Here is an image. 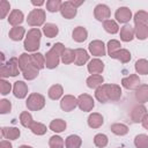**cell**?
I'll return each instance as SVG.
<instances>
[{"mask_svg": "<svg viewBox=\"0 0 148 148\" xmlns=\"http://www.w3.org/2000/svg\"><path fill=\"white\" fill-rule=\"evenodd\" d=\"M18 65H20V71L22 72V75L25 80L30 81V80H34L38 76L39 71L34 67L31 59H30V54L22 53L18 57Z\"/></svg>", "mask_w": 148, "mask_h": 148, "instance_id": "1", "label": "cell"}, {"mask_svg": "<svg viewBox=\"0 0 148 148\" xmlns=\"http://www.w3.org/2000/svg\"><path fill=\"white\" fill-rule=\"evenodd\" d=\"M65 45L62 43H56L45 54V66L49 69H53L59 65L62 52L65 51Z\"/></svg>", "mask_w": 148, "mask_h": 148, "instance_id": "2", "label": "cell"}, {"mask_svg": "<svg viewBox=\"0 0 148 148\" xmlns=\"http://www.w3.org/2000/svg\"><path fill=\"white\" fill-rule=\"evenodd\" d=\"M40 37H42V32L38 28H32L28 31L27 37L24 39L23 46L25 49V51L28 52H36L39 49V44H40Z\"/></svg>", "mask_w": 148, "mask_h": 148, "instance_id": "3", "label": "cell"}, {"mask_svg": "<svg viewBox=\"0 0 148 148\" xmlns=\"http://www.w3.org/2000/svg\"><path fill=\"white\" fill-rule=\"evenodd\" d=\"M20 73V65H18V58H10L7 62L2 64L0 75L2 79L8 77V76H16Z\"/></svg>", "mask_w": 148, "mask_h": 148, "instance_id": "4", "label": "cell"}, {"mask_svg": "<svg viewBox=\"0 0 148 148\" xmlns=\"http://www.w3.org/2000/svg\"><path fill=\"white\" fill-rule=\"evenodd\" d=\"M25 105L30 111H39L45 106V98L38 92H32L28 96Z\"/></svg>", "mask_w": 148, "mask_h": 148, "instance_id": "5", "label": "cell"}, {"mask_svg": "<svg viewBox=\"0 0 148 148\" xmlns=\"http://www.w3.org/2000/svg\"><path fill=\"white\" fill-rule=\"evenodd\" d=\"M27 22L30 27H40V25H43L44 22H45V12H44V9H40V8L32 9L28 15Z\"/></svg>", "mask_w": 148, "mask_h": 148, "instance_id": "6", "label": "cell"}, {"mask_svg": "<svg viewBox=\"0 0 148 148\" xmlns=\"http://www.w3.org/2000/svg\"><path fill=\"white\" fill-rule=\"evenodd\" d=\"M103 88H104V91H105L108 102H109V101L116 102V101L120 99V97H121V89H120V86L111 83V84H103Z\"/></svg>", "mask_w": 148, "mask_h": 148, "instance_id": "7", "label": "cell"}, {"mask_svg": "<svg viewBox=\"0 0 148 148\" xmlns=\"http://www.w3.org/2000/svg\"><path fill=\"white\" fill-rule=\"evenodd\" d=\"M77 106L82 111H86V112L91 111L94 109V106H95L94 98L88 94H81L77 97Z\"/></svg>", "mask_w": 148, "mask_h": 148, "instance_id": "8", "label": "cell"}, {"mask_svg": "<svg viewBox=\"0 0 148 148\" xmlns=\"http://www.w3.org/2000/svg\"><path fill=\"white\" fill-rule=\"evenodd\" d=\"M60 13H61L62 17L71 20V18H74L76 16L77 9L72 1H65V2H62V6L60 8Z\"/></svg>", "mask_w": 148, "mask_h": 148, "instance_id": "9", "label": "cell"}, {"mask_svg": "<svg viewBox=\"0 0 148 148\" xmlns=\"http://www.w3.org/2000/svg\"><path fill=\"white\" fill-rule=\"evenodd\" d=\"M147 114V109L143 104H136L131 110V119L133 123H141Z\"/></svg>", "mask_w": 148, "mask_h": 148, "instance_id": "10", "label": "cell"}, {"mask_svg": "<svg viewBox=\"0 0 148 148\" xmlns=\"http://www.w3.org/2000/svg\"><path fill=\"white\" fill-rule=\"evenodd\" d=\"M77 106V98H75L73 95H65L60 101V108L62 111L69 112L73 111Z\"/></svg>", "mask_w": 148, "mask_h": 148, "instance_id": "11", "label": "cell"}, {"mask_svg": "<svg viewBox=\"0 0 148 148\" xmlns=\"http://www.w3.org/2000/svg\"><path fill=\"white\" fill-rule=\"evenodd\" d=\"M94 15H95V18L98 20V21H106L109 20L110 15H111V12H110V8L104 5V3H99L95 7L94 9Z\"/></svg>", "mask_w": 148, "mask_h": 148, "instance_id": "12", "label": "cell"}, {"mask_svg": "<svg viewBox=\"0 0 148 148\" xmlns=\"http://www.w3.org/2000/svg\"><path fill=\"white\" fill-rule=\"evenodd\" d=\"M89 51H90V53L92 54V56H95V57H103V56H105V45H104V43L102 42V40H98V39H96V40H92V42H90L89 43Z\"/></svg>", "mask_w": 148, "mask_h": 148, "instance_id": "13", "label": "cell"}, {"mask_svg": "<svg viewBox=\"0 0 148 148\" xmlns=\"http://www.w3.org/2000/svg\"><path fill=\"white\" fill-rule=\"evenodd\" d=\"M121 84L124 88H126L128 90H135L140 86V77L136 74H131L126 77H123Z\"/></svg>", "mask_w": 148, "mask_h": 148, "instance_id": "14", "label": "cell"}, {"mask_svg": "<svg viewBox=\"0 0 148 148\" xmlns=\"http://www.w3.org/2000/svg\"><path fill=\"white\" fill-rule=\"evenodd\" d=\"M114 17L119 23H127L132 18V12L128 7H119L114 13Z\"/></svg>", "mask_w": 148, "mask_h": 148, "instance_id": "15", "label": "cell"}, {"mask_svg": "<svg viewBox=\"0 0 148 148\" xmlns=\"http://www.w3.org/2000/svg\"><path fill=\"white\" fill-rule=\"evenodd\" d=\"M88 68V72L91 74V75H95V74H101L103 71H104V64L102 60L95 58V59H91L87 66Z\"/></svg>", "mask_w": 148, "mask_h": 148, "instance_id": "16", "label": "cell"}, {"mask_svg": "<svg viewBox=\"0 0 148 148\" xmlns=\"http://www.w3.org/2000/svg\"><path fill=\"white\" fill-rule=\"evenodd\" d=\"M13 94L16 98H24L28 94V86L23 81H16L13 87Z\"/></svg>", "mask_w": 148, "mask_h": 148, "instance_id": "17", "label": "cell"}, {"mask_svg": "<svg viewBox=\"0 0 148 148\" xmlns=\"http://www.w3.org/2000/svg\"><path fill=\"white\" fill-rule=\"evenodd\" d=\"M135 99L139 103H146L148 102V84H140L134 92Z\"/></svg>", "mask_w": 148, "mask_h": 148, "instance_id": "18", "label": "cell"}, {"mask_svg": "<svg viewBox=\"0 0 148 148\" xmlns=\"http://www.w3.org/2000/svg\"><path fill=\"white\" fill-rule=\"evenodd\" d=\"M24 15L21 10L18 9H13L8 16V23L12 24L13 27H20V24L23 22Z\"/></svg>", "mask_w": 148, "mask_h": 148, "instance_id": "19", "label": "cell"}, {"mask_svg": "<svg viewBox=\"0 0 148 148\" xmlns=\"http://www.w3.org/2000/svg\"><path fill=\"white\" fill-rule=\"evenodd\" d=\"M103 123H104V119H103V116L101 113L92 112L88 117V125L91 128H98L103 125Z\"/></svg>", "mask_w": 148, "mask_h": 148, "instance_id": "20", "label": "cell"}, {"mask_svg": "<svg viewBox=\"0 0 148 148\" xmlns=\"http://www.w3.org/2000/svg\"><path fill=\"white\" fill-rule=\"evenodd\" d=\"M134 28L131 27L130 24H125L120 29V39L123 42H131L134 38Z\"/></svg>", "mask_w": 148, "mask_h": 148, "instance_id": "21", "label": "cell"}, {"mask_svg": "<svg viewBox=\"0 0 148 148\" xmlns=\"http://www.w3.org/2000/svg\"><path fill=\"white\" fill-rule=\"evenodd\" d=\"M112 59H117L119 60L121 64H127L131 60V52L126 49H120L117 52H114L113 54L110 56Z\"/></svg>", "mask_w": 148, "mask_h": 148, "instance_id": "22", "label": "cell"}, {"mask_svg": "<svg viewBox=\"0 0 148 148\" xmlns=\"http://www.w3.org/2000/svg\"><path fill=\"white\" fill-rule=\"evenodd\" d=\"M1 133H2V136L8 140H16L21 135L20 130L16 127H2Z\"/></svg>", "mask_w": 148, "mask_h": 148, "instance_id": "23", "label": "cell"}, {"mask_svg": "<svg viewBox=\"0 0 148 148\" xmlns=\"http://www.w3.org/2000/svg\"><path fill=\"white\" fill-rule=\"evenodd\" d=\"M72 37H73V39H74L75 42L82 43V42H84V40L87 39V37H88V31H87V29H86L84 27H76V28L73 30V32H72Z\"/></svg>", "mask_w": 148, "mask_h": 148, "instance_id": "24", "label": "cell"}, {"mask_svg": "<svg viewBox=\"0 0 148 148\" xmlns=\"http://www.w3.org/2000/svg\"><path fill=\"white\" fill-rule=\"evenodd\" d=\"M89 60V54L84 49H75V61L76 66H82Z\"/></svg>", "mask_w": 148, "mask_h": 148, "instance_id": "25", "label": "cell"}, {"mask_svg": "<svg viewBox=\"0 0 148 148\" xmlns=\"http://www.w3.org/2000/svg\"><path fill=\"white\" fill-rule=\"evenodd\" d=\"M30 59H31V62L34 65L35 68H37L38 71L39 69H43L45 67V56L37 52V53H32L30 54Z\"/></svg>", "mask_w": 148, "mask_h": 148, "instance_id": "26", "label": "cell"}, {"mask_svg": "<svg viewBox=\"0 0 148 148\" xmlns=\"http://www.w3.org/2000/svg\"><path fill=\"white\" fill-rule=\"evenodd\" d=\"M87 86L91 89H97L98 87H101L102 84H104V79L102 75L99 74H95V75H90L88 79H87Z\"/></svg>", "mask_w": 148, "mask_h": 148, "instance_id": "27", "label": "cell"}, {"mask_svg": "<svg viewBox=\"0 0 148 148\" xmlns=\"http://www.w3.org/2000/svg\"><path fill=\"white\" fill-rule=\"evenodd\" d=\"M134 35L138 39L145 40L148 37V24H135L134 25Z\"/></svg>", "mask_w": 148, "mask_h": 148, "instance_id": "28", "label": "cell"}, {"mask_svg": "<svg viewBox=\"0 0 148 148\" xmlns=\"http://www.w3.org/2000/svg\"><path fill=\"white\" fill-rule=\"evenodd\" d=\"M81 143H82V140L79 135H75V134H71L66 138L65 140V146L66 148H80L81 147Z\"/></svg>", "mask_w": 148, "mask_h": 148, "instance_id": "29", "label": "cell"}, {"mask_svg": "<svg viewBox=\"0 0 148 148\" xmlns=\"http://www.w3.org/2000/svg\"><path fill=\"white\" fill-rule=\"evenodd\" d=\"M24 34H25V30L23 27H21V25L20 27H13L9 30V38L12 40L18 42L24 37Z\"/></svg>", "mask_w": 148, "mask_h": 148, "instance_id": "30", "label": "cell"}, {"mask_svg": "<svg viewBox=\"0 0 148 148\" xmlns=\"http://www.w3.org/2000/svg\"><path fill=\"white\" fill-rule=\"evenodd\" d=\"M62 94H64V89H62V87L60 84H53L52 87H50V89L47 91L49 97L51 99H53V101L59 99L62 96Z\"/></svg>", "mask_w": 148, "mask_h": 148, "instance_id": "31", "label": "cell"}, {"mask_svg": "<svg viewBox=\"0 0 148 148\" xmlns=\"http://www.w3.org/2000/svg\"><path fill=\"white\" fill-rule=\"evenodd\" d=\"M66 121L62 119H54L50 123V130L56 133H61L66 130Z\"/></svg>", "mask_w": 148, "mask_h": 148, "instance_id": "32", "label": "cell"}, {"mask_svg": "<svg viewBox=\"0 0 148 148\" xmlns=\"http://www.w3.org/2000/svg\"><path fill=\"white\" fill-rule=\"evenodd\" d=\"M43 32H44V35H45L46 37L53 38V37H56V36L58 35L59 29H58V27H57L56 24H53V23H46V24H44V27H43Z\"/></svg>", "mask_w": 148, "mask_h": 148, "instance_id": "33", "label": "cell"}, {"mask_svg": "<svg viewBox=\"0 0 148 148\" xmlns=\"http://www.w3.org/2000/svg\"><path fill=\"white\" fill-rule=\"evenodd\" d=\"M61 61L65 65H69V64L74 62L75 61V50L65 49V51L62 52V56H61Z\"/></svg>", "mask_w": 148, "mask_h": 148, "instance_id": "34", "label": "cell"}, {"mask_svg": "<svg viewBox=\"0 0 148 148\" xmlns=\"http://www.w3.org/2000/svg\"><path fill=\"white\" fill-rule=\"evenodd\" d=\"M111 132L116 135H125L128 133V127L125 125V124H121V123H116V124H112L111 127H110Z\"/></svg>", "mask_w": 148, "mask_h": 148, "instance_id": "35", "label": "cell"}, {"mask_svg": "<svg viewBox=\"0 0 148 148\" xmlns=\"http://www.w3.org/2000/svg\"><path fill=\"white\" fill-rule=\"evenodd\" d=\"M103 28H104V30L106 32L112 34V35L117 34L118 30H119V27H118V24H117V22L114 20H106V21H104L103 22Z\"/></svg>", "mask_w": 148, "mask_h": 148, "instance_id": "36", "label": "cell"}, {"mask_svg": "<svg viewBox=\"0 0 148 148\" xmlns=\"http://www.w3.org/2000/svg\"><path fill=\"white\" fill-rule=\"evenodd\" d=\"M20 123L23 127H27V128H30L31 125L34 124V120H32V116L28 112V111H23L21 112L20 114Z\"/></svg>", "mask_w": 148, "mask_h": 148, "instance_id": "37", "label": "cell"}, {"mask_svg": "<svg viewBox=\"0 0 148 148\" xmlns=\"http://www.w3.org/2000/svg\"><path fill=\"white\" fill-rule=\"evenodd\" d=\"M135 71L138 74L147 75L148 74V60L146 59H139L135 62Z\"/></svg>", "mask_w": 148, "mask_h": 148, "instance_id": "38", "label": "cell"}, {"mask_svg": "<svg viewBox=\"0 0 148 148\" xmlns=\"http://www.w3.org/2000/svg\"><path fill=\"white\" fill-rule=\"evenodd\" d=\"M134 24H148V13L145 10H139L134 15Z\"/></svg>", "mask_w": 148, "mask_h": 148, "instance_id": "39", "label": "cell"}, {"mask_svg": "<svg viewBox=\"0 0 148 148\" xmlns=\"http://www.w3.org/2000/svg\"><path fill=\"white\" fill-rule=\"evenodd\" d=\"M134 145L136 148H148V135L139 134L134 138Z\"/></svg>", "mask_w": 148, "mask_h": 148, "instance_id": "40", "label": "cell"}, {"mask_svg": "<svg viewBox=\"0 0 148 148\" xmlns=\"http://www.w3.org/2000/svg\"><path fill=\"white\" fill-rule=\"evenodd\" d=\"M61 6H62V2L60 0H49V1H46V9L50 13L60 12Z\"/></svg>", "mask_w": 148, "mask_h": 148, "instance_id": "41", "label": "cell"}, {"mask_svg": "<svg viewBox=\"0 0 148 148\" xmlns=\"http://www.w3.org/2000/svg\"><path fill=\"white\" fill-rule=\"evenodd\" d=\"M30 130H31V132H32L34 134H36V135H43V134H45L46 131H47L46 126H45L44 124H42V123H38V121H34V124L31 125Z\"/></svg>", "mask_w": 148, "mask_h": 148, "instance_id": "42", "label": "cell"}, {"mask_svg": "<svg viewBox=\"0 0 148 148\" xmlns=\"http://www.w3.org/2000/svg\"><path fill=\"white\" fill-rule=\"evenodd\" d=\"M108 141H109V139H108V136L105 134L98 133V134H96L94 136V143L98 148H104L108 145Z\"/></svg>", "mask_w": 148, "mask_h": 148, "instance_id": "43", "label": "cell"}, {"mask_svg": "<svg viewBox=\"0 0 148 148\" xmlns=\"http://www.w3.org/2000/svg\"><path fill=\"white\" fill-rule=\"evenodd\" d=\"M64 139L59 135H52L49 140V146L50 148H64Z\"/></svg>", "mask_w": 148, "mask_h": 148, "instance_id": "44", "label": "cell"}, {"mask_svg": "<svg viewBox=\"0 0 148 148\" xmlns=\"http://www.w3.org/2000/svg\"><path fill=\"white\" fill-rule=\"evenodd\" d=\"M120 46H121V45H120V42H118V40H116V39L109 40V42H108V45H106L109 56H111V54H113L114 52H117L118 50H120V49H121Z\"/></svg>", "mask_w": 148, "mask_h": 148, "instance_id": "45", "label": "cell"}, {"mask_svg": "<svg viewBox=\"0 0 148 148\" xmlns=\"http://www.w3.org/2000/svg\"><path fill=\"white\" fill-rule=\"evenodd\" d=\"M12 110V103L8 99H1L0 101V113L1 114H6L8 112H10Z\"/></svg>", "mask_w": 148, "mask_h": 148, "instance_id": "46", "label": "cell"}, {"mask_svg": "<svg viewBox=\"0 0 148 148\" xmlns=\"http://www.w3.org/2000/svg\"><path fill=\"white\" fill-rule=\"evenodd\" d=\"M9 9H10V5L8 1H6V0L0 1V17L1 18L6 17V15L9 13Z\"/></svg>", "mask_w": 148, "mask_h": 148, "instance_id": "47", "label": "cell"}, {"mask_svg": "<svg viewBox=\"0 0 148 148\" xmlns=\"http://www.w3.org/2000/svg\"><path fill=\"white\" fill-rule=\"evenodd\" d=\"M10 90H12V84L8 81H6L5 79H1L0 80V91H1V95L5 96V95L9 94Z\"/></svg>", "mask_w": 148, "mask_h": 148, "instance_id": "48", "label": "cell"}, {"mask_svg": "<svg viewBox=\"0 0 148 148\" xmlns=\"http://www.w3.org/2000/svg\"><path fill=\"white\" fill-rule=\"evenodd\" d=\"M0 148H13V146H12V143H10L9 141L2 140V141L0 142Z\"/></svg>", "mask_w": 148, "mask_h": 148, "instance_id": "49", "label": "cell"}, {"mask_svg": "<svg viewBox=\"0 0 148 148\" xmlns=\"http://www.w3.org/2000/svg\"><path fill=\"white\" fill-rule=\"evenodd\" d=\"M141 124H142V126H143V128H146V130H148V113L145 116V118L142 119V121H141Z\"/></svg>", "mask_w": 148, "mask_h": 148, "instance_id": "50", "label": "cell"}, {"mask_svg": "<svg viewBox=\"0 0 148 148\" xmlns=\"http://www.w3.org/2000/svg\"><path fill=\"white\" fill-rule=\"evenodd\" d=\"M31 3H32L34 6H42V5H44L45 2H44V1H31Z\"/></svg>", "mask_w": 148, "mask_h": 148, "instance_id": "51", "label": "cell"}, {"mask_svg": "<svg viewBox=\"0 0 148 148\" xmlns=\"http://www.w3.org/2000/svg\"><path fill=\"white\" fill-rule=\"evenodd\" d=\"M72 2H73V3H74V6L77 8L80 5H82V3H83V0H81V1H72Z\"/></svg>", "mask_w": 148, "mask_h": 148, "instance_id": "52", "label": "cell"}, {"mask_svg": "<svg viewBox=\"0 0 148 148\" xmlns=\"http://www.w3.org/2000/svg\"><path fill=\"white\" fill-rule=\"evenodd\" d=\"M18 148H32L31 146H28V145H22V146H20Z\"/></svg>", "mask_w": 148, "mask_h": 148, "instance_id": "53", "label": "cell"}]
</instances>
